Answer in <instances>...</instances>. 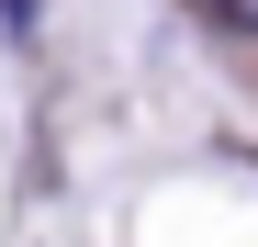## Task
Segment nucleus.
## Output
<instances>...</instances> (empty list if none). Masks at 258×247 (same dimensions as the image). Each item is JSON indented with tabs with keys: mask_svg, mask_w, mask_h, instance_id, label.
Returning <instances> with one entry per match:
<instances>
[{
	"mask_svg": "<svg viewBox=\"0 0 258 247\" xmlns=\"http://www.w3.org/2000/svg\"><path fill=\"white\" fill-rule=\"evenodd\" d=\"M202 12L225 23V34H258V0H202Z\"/></svg>",
	"mask_w": 258,
	"mask_h": 247,
	"instance_id": "nucleus-1",
	"label": "nucleus"
},
{
	"mask_svg": "<svg viewBox=\"0 0 258 247\" xmlns=\"http://www.w3.org/2000/svg\"><path fill=\"white\" fill-rule=\"evenodd\" d=\"M0 23H12V34H34V0H0Z\"/></svg>",
	"mask_w": 258,
	"mask_h": 247,
	"instance_id": "nucleus-2",
	"label": "nucleus"
}]
</instances>
